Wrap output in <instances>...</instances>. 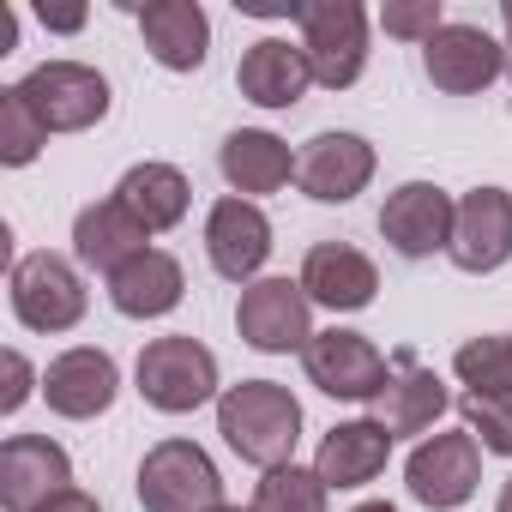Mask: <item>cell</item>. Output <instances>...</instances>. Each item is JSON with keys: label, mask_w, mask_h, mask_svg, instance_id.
<instances>
[{"label": "cell", "mask_w": 512, "mask_h": 512, "mask_svg": "<svg viewBox=\"0 0 512 512\" xmlns=\"http://www.w3.org/2000/svg\"><path fill=\"white\" fill-rule=\"evenodd\" d=\"M217 434L253 470L296 464V446H302V398L290 386H278V380L223 386V398H217Z\"/></svg>", "instance_id": "obj_1"}, {"label": "cell", "mask_w": 512, "mask_h": 512, "mask_svg": "<svg viewBox=\"0 0 512 512\" xmlns=\"http://www.w3.org/2000/svg\"><path fill=\"white\" fill-rule=\"evenodd\" d=\"M133 386L151 410L163 416H193L205 404L223 398V374H217V356L187 338V332H169V338H151L133 362Z\"/></svg>", "instance_id": "obj_2"}, {"label": "cell", "mask_w": 512, "mask_h": 512, "mask_svg": "<svg viewBox=\"0 0 512 512\" xmlns=\"http://www.w3.org/2000/svg\"><path fill=\"white\" fill-rule=\"evenodd\" d=\"M7 296H13V320L25 332H73L91 308V290L79 278L73 260H61V253H19L13 260V278H7Z\"/></svg>", "instance_id": "obj_3"}, {"label": "cell", "mask_w": 512, "mask_h": 512, "mask_svg": "<svg viewBox=\"0 0 512 512\" xmlns=\"http://www.w3.org/2000/svg\"><path fill=\"white\" fill-rule=\"evenodd\" d=\"M139 506L145 512H217L223 506V470L199 440H157L139 458Z\"/></svg>", "instance_id": "obj_4"}, {"label": "cell", "mask_w": 512, "mask_h": 512, "mask_svg": "<svg viewBox=\"0 0 512 512\" xmlns=\"http://www.w3.org/2000/svg\"><path fill=\"white\" fill-rule=\"evenodd\" d=\"M302 55L314 85L350 91L368 73V7L362 0H302Z\"/></svg>", "instance_id": "obj_5"}, {"label": "cell", "mask_w": 512, "mask_h": 512, "mask_svg": "<svg viewBox=\"0 0 512 512\" xmlns=\"http://www.w3.org/2000/svg\"><path fill=\"white\" fill-rule=\"evenodd\" d=\"M235 332L260 356H302L314 344V302L302 278H253L235 302Z\"/></svg>", "instance_id": "obj_6"}, {"label": "cell", "mask_w": 512, "mask_h": 512, "mask_svg": "<svg viewBox=\"0 0 512 512\" xmlns=\"http://www.w3.org/2000/svg\"><path fill=\"white\" fill-rule=\"evenodd\" d=\"M302 368H308V386L338 398V404H374L392 380V362L380 356V344L350 332V326L314 332V344L302 350Z\"/></svg>", "instance_id": "obj_7"}, {"label": "cell", "mask_w": 512, "mask_h": 512, "mask_svg": "<svg viewBox=\"0 0 512 512\" xmlns=\"http://www.w3.org/2000/svg\"><path fill=\"white\" fill-rule=\"evenodd\" d=\"M482 482V446L470 428H446V434H428L416 440V452L404 458V488L416 506L428 512H458Z\"/></svg>", "instance_id": "obj_8"}, {"label": "cell", "mask_w": 512, "mask_h": 512, "mask_svg": "<svg viewBox=\"0 0 512 512\" xmlns=\"http://www.w3.org/2000/svg\"><path fill=\"white\" fill-rule=\"evenodd\" d=\"M205 260L217 278L229 284H253L272 260V217L260 211V199H241V193H223L211 211H205Z\"/></svg>", "instance_id": "obj_9"}, {"label": "cell", "mask_w": 512, "mask_h": 512, "mask_svg": "<svg viewBox=\"0 0 512 512\" xmlns=\"http://www.w3.org/2000/svg\"><path fill=\"white\" fill-rule=\"evenodd\" d=\"M19 91L31 97V109L43 115L49 133H85L109 115V79L85 61H43L19 79Z\"/></svg>", "instance_id": "obj_10"}, {"label": "cell", "mask_w": 512, "mask_h": 512, "mask_svg": "<svg viewBox=\"0 0 512 512\" xmlns=\"http://www.w3.org/2000/svg\"><path fill=\"white\" fill-rule=\"evenodd\" d=\"M452 223H458V199L434 181H404L386 193L380 205V235L404 260H434L452 247Z\"/></svg>", "instance_id": "obj_11"}, {"label": "cell", "mask_w": 512, "mask_h": 512, "mask_svg": "<svg viewBox=\"0 0 512 512\" xmlns=\"http://www.w3.org/2000/svg\"><path fill=\"white\" fill-rule=\"evenodd\" d=\"M380 157L362 133L350 127H332V133H314L302 151H296V187L320 205H350L356 193H368Z\"/></svg>", "instance_id": "obj_12"}, {"label": "cell", "mask_w": 512, "mask_h": 512, "mask_svg": "<svg viewBox=\"0 0 512 512\" xmlns=\"http://www.w3.org/2000/svg\"><path fill=\"white\" fill-rule=\"evenodd\" d=\"M422 73L446 97H482L506 73V49L482 25H440L434 43H422Z\"/></svg>", "instance_id": "obj_13"}, {"label": "cell", "mask_w": 512, "mask_h": 512, "mask_svg": "<svg viewBox=\"0 0 512 512\" xmlns=\"http://www.w3.org/2000/svg\"><path fill=\"white\" fill-rule=\"evenodd\" d=\"M446 260L470 278H488L512 260V193L506 187H470L458 199V223H452V247Z\"/></svg>", "instance_id": "obj_14"}, {"label": "cell", "mask_w": 512, "mask_h": 512, "mask_svg": "<svg viewBox=\"0 0 512 512\" xmlns=\"http://www.w3.org/2000/svg\"><path fill=\"white\" fill-rule=\"evenodd\" d=\"M73 488V458L49 434H13L0 446V506L7 512H43L55 494Z\"/></svg>", "instance_id": "obj_15"}, {"label": "cell", "mask_w": 512, "mask_h": 512, "mask_svg": "<svg viewBox=\"0 0 512 512\" xmlns=\"http://www.w3.org/2000/svg\"><path fill=\"white\" fill-rule=\"evenodd\" d=\"M43 398H49L55 416H67V422H91V416H103V410L121 398V368H115L109 350H97V344H73V350H61V356L43 368Z\"/></svg>", "instance_id": "obj_16"}, {"label": "cell", "mask_w": 512, "mask_h": 512, "mask_svg": "<svg viewBox=\"0 0 512 512\" xmlns=\"http://www.w3.org/2000/svg\"><path fill=\"white\" fill-rule=\"evenodd\" d=\"M296 278H302L308 302L332 308V314H362L380 296V266L368 260L362 247H350V241H314Z\"/></svg>", "instance_id": "obj_17"}, {"label": "cell", "mask_w": 512, "mask_h": 512, "mask_svg": "<svg viewBox=\"0 0 512 512\" xmlns=\"http://www.w3.org/2000/svg\"><path fill=\"white\" fill-rule=\"evenodd\" d=\"M452 410V392L434 368H422L416 356H398L392 362V380L386 392L374 398V422L392 434V440H428L434 422Z\"/></svg>", "instance_id": "obj_18"}, {"label": "cell", "mask_w": 512, "mask_h": 512, "mask_svg": "<svg viewBox=\"0 0 512 512\" xmlns=\"http://www.w3.org/2000/svg\"><path fill=\"white\" fill-rule=\"evenodd\" d=\"M235 85L247 103H260V109H296L314 85V67L302 55V43L290 37H260V43H247L241 49V67H235Z\"/></svg>", "instance_id": "obj_19"}, {"label": "cell", "mask_w": 512, "mask_h": 512, "mask_svg": "<svg viewBox=\"0 0 512 512\" xmlns=\"http://www.w3.org/2000/svg\"><path fill=\"white\" fill-rule=\"evenodd\" d=\"M133 13H139V37L163 73H199L205 67L211 19H205L199 0H145Z\"/></svg>", "instance_id": "obj_20"}, {"label": "cell", "mask_w": 512, "mask_h": 512, "mask_svg": "<svg viewBox=\"0 0 512 512\" xmlns=\"http://www.w3.org/2000/svg\"><path fill=\"white\" fill-rule=\"evenodd\" d=\"M145 247H151V229L121 199H97V205H85L73 217V260L103 272V278H115L127 260H139Z\"/></svg>", "instance_id": "obj_21"}, {"label": "cell", "mask_w": 512, "mask_h": 512, "mask_svg": "<svg viewBox=\"0 0 512 512\" xmlns=\"http://www.w3.org/2000/svg\"><path fill=\"white\" fill-rule=\"evenodd\" d=\"M217 169H223L229 193L260 199V193H278L296 181V151H290V139H278L266 127H235L217 151Z\"/></svg>", "instance_id": "obj_22"}, {"label": "cell", "mask_w": 512, "mask_h": 512, "mask_svg": "<svg viewBox=\"0 0 512 512\" xmlns=\"http://www.w3.org/2000/svg\"><path fill=\"white\" fill-rule=\"evenodd\" d=\"M181 296H187V272H181L175 253H163V247H145L139 260H127L109 278V308L121 320H163V314L181 308Z\"/></svg>", "instance_id": "obj_23"}, {"label": "cell", "mask_w": 512, "mask_h": 512, "mask_svg": "<svg viewBox=\"0 0 512 512\" xmlns=\"http://www.w3.org/2000/svg\"><path fill=\"white\" fill-rule=\"evenodd\" d=\"M386 458H392V434L374 416H356V422H332L320 434L314 470L326 488H368V482H380Z\"/></svg>", "instance_id": "obj_24"}, {"label": "cell", "mask_w": 512, "mask_h": 512, "mask_svg": "<svg viewBox=\"0 0 512 512\" xmlns=\"http://www.w3.org/2000/svg\"><path fill=\"white\" fill-rule=\"evenodd\" d=\"M109 199H121L151 235H163V229H175V223L187 217V205H193V181H187L175 163H133V169L115 181Z\"/></svg>", "instance_id": "obj_25"}, {"label": "cell", "mask_w": 512, "mask_h": 512, "mask_svg": "<svg viewBox=\"0 0 512 512\" xmlns=\"http://www.w3.org/2000/svg\"><path fill=\"white\" fill-rule=\"evenodd\" d=\"M326 482L314 464H278L253 482V512H326Z\"/></svg>", "instance_id": "obj_26"}, {"label": "cell", "mask_w": 512, "mask_h": 512, "mask_svg": "<svg viewBox=\"0 0 512 512\" xmlns=\"http://www.w3.org/2000/svg\"><path fill=\"white\" fill-rule=\"evenodd\" d=\"M452 374L470 392H512V332H482L452 350Z\"/></svg>", "instance_id": "obj_27"}, {"label": "cell", "mask_w": 512, "mask_h": 512, "mask_svg": "<svg viewBox=\"0 0 512 512\" xmlns=\"http://www.w3.org/2000/svg\"><path fill=\"white\" fill-rule=\"evenodd\" d=\"M43 145H49L43 115L31 109V97H25L19 85H7V91H0V163H7V169H25V163L43 157Z\"/></svg>", "instance_id": "obj_28"}, {"label": "cell", "mask_w": 512, "mask_h": 512, "mask_svg": "<svg viewBox=\"0 0 512 512\" xmlns=\"http://www.w3.org/2000/svg\"><path fill=\"white\" fill-rule=\"evenodd\" d=\"M458 416H464V428L476 434L482 452L512 458V392H464Z\"/></svg>", "instance_id": "obj_29"}, {"label": "cell", "mask_w": 512, "mask_h": 512, "mask_svg": "<svg viewBox=\"0 0 512 512\" xmlns=\"http://www.w3.org/2000/svg\"><path fill=\"white\" fill-rule=\"evenodd\" d=\"M380 25H386V37H398V43H434V31H440L446 19H440V0H386V7H380Z\"/></svg>", "instance_id": "obj_30"}, {"label": "cell", "mask_w": 512, "mask_h": 512, "mask_svg": "<svg viewBox=\"0 0 512 512\" xmlns=\"http://www.w3.org/2000/svg\"><path fill=\"white\" fill-rule=\"evenodd\" d=\"M0 368H7V392H0V416H19L25 410V398L31 392H43V374L19 356V350H7V356H0Z\"/></svg>", "instance_id": "obj_31"}, {"label": "cell", "mask_w": 512, "mask_h": 512, "mask_svg": "<svg viewBox=\"0 0 512 512\" xmlns=\"http://www.w3.org/2000/svg\"><path fill=\"white\" fill-rule=\"evenodd\" d=\"M247 19H302V0H235Z\"/></svg>", "instance_id": "obj_32"}, {"label": "cell", "mask_w": 512, "mask_h": 512, "mask_svg": "<svg viewBox=\"0 0 512 512\" xmlns=\"http://www.w3.org/2000/svg\"><path fill=\"white\" fill-rule=\"evenodd\" d=\"M37 19H43L49 31H79V25H85V7H49V0H43Z\"/></svg>", "instance_id": "obj_33"}, {"label": "cell", "mask_w": 512, "mask_h": 512, "mask_svg": "<svg viewBox=\"0 0 512 512\" xmlns=\"http://www.w3.org/2000/svg\"><path fill=\"white\" fill-rule=\"evenodd\" d=\"M43 512H103V506H97V494H85V488H67V494H55Z\"/></svg>", "instance_id": "obj_34"}, {"label": "cell", "mask_w": 512, "mask_h": 512, "mask_svg": "<svg viewBox=\"0 0 512 512\" xmlns=\"http://www.w3.org/2000/svg\"><path fill=\"white\" fill-rule=\"evenodd\" d=\"M13 49H19V13L0 0V55H13Z\"/></svg>", "instance_id": "obj_35"}, {"label": "cell", "mask_w": 512, "mask_h": 512, "mask_svg": "<svg viewBox=\"0 0 512 512\" xmlns=\"http://www.w3.org/2000/svg\"><path fill=\"white\" fill-rule=\"evenodd\" d=\"M500 49H506V79H512V0L500 7Z\"/></svg>", "instance_id": "obj_36"}, {"label": "cell", "mask_w": 512, "mask_h": 512, "mask_svg": "<svg viewBox=\"0 0 512 512\" xmlns=\"http://www.w3.org/2000/svg\"><path fill=\"white\" fill-rule=\"evenodd\" d=\"M350 512H398L392 500H362V506H350Z\"/></svg>", "instance_id": "obj_37"}, {"label": "cell", "mask_w": 512, "mask_h": 512, "mask_svg": "<svg viewBox=\"0 0 512 512\" xmlns=\"http://www.w3.org/2000/svg\"><path fill=\"white\" fill-rule=\"evenodd\" d=\"M494 512H512V476L500 482V500H494Z\"/></svg>", "instance_id": "obj_38"}, {"label": "cell", "mask_w": 512, "mask_h": 512, "mask_svg": "<svg viewBox=\"0 0 512 512\" xmlns=\"http://www.w3.org/2000/svg\"><path fill=\"white\" fill-rule=\"evenodd\" d=\"M217 512H253V506H229V500H223V506H217Z\"/></svg>", "instance_id": "obj_39"}]
</instances>
